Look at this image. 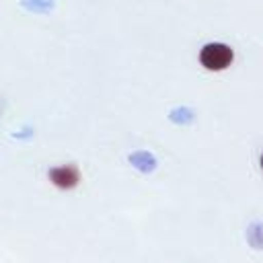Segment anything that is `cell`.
<instances>
[{"instance_id":"obj_1","label":"cell","mask_w":263,"mask_h":263,"mask_svg":"<svg viewBox=\"0 0 263 263\" xmlns=\"http://www.w3.org/2000/svg\"><path fill=\"white\" fill-rule=\"evenodd\" d=\"M232 58H234L232 49L224 43H210L199 51V64L212 72L226 70L232 64Z\"/></svg>"},{"instance_id":"obj_2","label":"cell","mask_w":263,"mask_h":263,"mask_svg":"<svg viewBox=\"0 0 263 263\" xmlns=\"http://www.w3.org/2000/svg\"><path fill=\"white\" fill-rule=\"evenodd\" d=\"M49 181L58 189H74L78 185V181H80V171L74 164L53 166V168H49Z\"/></svg>"},{"instance_id":"obj_3","label":"cell","mask_w":263,"mask_h":263,"mask_svg":"<svg viewBox=\"0 0 263 263\" xmlns=\"http://www.w3.org/2000/svg\"><path fill=\"white\" fill-rule=\"evenodd\" d=\"M261 168H263V154H261Z\"/></svg>"}]
</instances>
